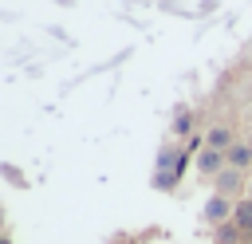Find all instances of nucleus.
I'll use <instances>...</instances> for the list:
<instances>
[{
    "label": "nucleus",
    "instance_id": "nucleus-1",
    "mask_svg": "<svg viewBox=\"0 0 252 244\" xmlns=\"http://www.w3.org/2000/svg\"><path fill=\"white\" fill-rule=\"evenodd\" d=\"M197 142H189L185 150L181 146H173V142H165L161 150H158V161H154V189H161V193H173L177 189V181H181V173H185V165H189V150H193Z\"/></svg>",
    "mask_w": 252,
    "mask_h": 244
},
{
    "label": "nucleus",
    "instance_id": "nucleus-2",
    "mask_svg": "<svg viewBox=\"0 0 252 244\" xmlns=\"http://www.w3.org/2000/svg\"><path fill=\"white\" fill-rule=\"evenodd\" d=\"M232 213H236V201H232V197H220V193H213V197L201 205V220H205L209 228L228 224V220H232Z\"/></svg>",
    "mask_w": 252,
    "mask_h": 244
},
{
    "label": "nucleus",
    "instance_id": "nucleus-3",
    "mask_svg": "<svg viewBox=\"0 0 252 244\" xmlns=\"http://www.w3.org/2000/svg\"><path fill=\"white\" fill-rule=\"evenodd\" d=\"M224 169H228V153L224 150H213V146H201V153H197V177L217 181Z\"/></svg>",
    "mask_w": 252,
    "mask_h": 244
},
{
    "label": "nucleus",
    "instance_id": "nucleus-4",
    "mask_svg": "<svg viewBox=\"0 0 252 244\" xmlns=\"http://www.w3.org/2000/svg\"><path fill=\"white\" fill-rule=\"evenodd\" d=\"M213 193H220V197H232V201H240V197H248V173L244 169H224L217 181H213Z\"/></svg>",
    "mask_w": 252,
    "mask_h": 244
},
{
    "label": "nucleus",
    "instance_id": "nucleus-5",
    "mask_svg": "<svg viewBox=\"0 0 252 244\" xmlns=\"http://www.w3.org/2000/svg\"><path fill=\"white\" fill-rule=\"evenodd\" d=\"M228 165L248 173V169H252V146H248V142H232V146H228Z\"/></svg>",
    "mask_w": 252,
    "mask_h": 244
},
{
    "label": "nucleus",
    "instance_id": "nucleus-6",
    "mask_svg": "<svg viewBox=\"0 0 252 244\" xmlns=\"http://www.w3.org/2000/svg\"><path fill=\"white\" fill-rule=\"evenodd\" d=\"M232 224L252 240V197H240L236 201V213H232Z\"/></svg>",
    "mask_w": 252,
    "mask_h": 244
},
{
    "label": "nucleus",
    "instance_id": "nucleus-7",
    "mask_svg": "<svg viewBox=\"0 0 252 244\" xmlns=\"http://www.w3.org/2000/svg\"><path fill=\"white\" fill-rule=\"evenodd\" d=\"M205 146H213V150H224V153H228V146H232V130H228V126H209Z\"/></svg>",
    "mask_w": 252,
    "mask_h": 244
},
{
    "label": "nucleus",
    "instance_id": "nucleus-8",
    "mask_svg": "<svg viewBox=\"0 0 252 244\" xmlns=\"http://www.w3.org/2000/svg\"><path fill=\"white\" fill-rule=\"evenodd\" d=\"M244 240H248V236H244L232 220H228V224H220V228H213V244H244Z\"/></svg>",
    "mask_w": 252,
    "mask_h": 244
},
{
    "label": "nucleus",
    "instance_id": "nucleus-9",
    "mask_svg": "<svg viewBox=\"0 0 252 244\" xmlns=\"http://www.w3.org/2000/svg\"><path fill=\"white\" fill-rule=\"evenodd\" d=\"M189 126H193V110H185V106H181V110L173 114V134H177V138H185V134H189Z\"/></svg>",
    "mask_w": 252,
    "mask_h": 244
},
{
    "label": "nucleus",
    "instance_id": "nucleus-10",
    "mask_svg": "<svg viewBox=\"0 0 252 244\" xmlns=\"http://www.w3.org/2000/svg\"><path fill=\"white\" fill-rule=\"evenodd\" d=\"M110 244H130V240H122V236H114V240H110Z\"/></svg>",
    "mask_w": 252,
    "mask_h": 244
},
{
    "label": "nucleus",
    "instance_id": "nucleus-11",
    "mask_svg": "<svg viewBox=\"0 0 252 244\" xmlns=\"http://www.w3.org/2000/svg\"><path fill=\"white\" fill-rule=\"evenodd\" d=\"M248 197H252V181H248Z\"/></svg>",
    "mask_w": 252,
    "mask_h": 244
}]
</instances>
